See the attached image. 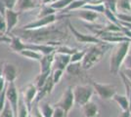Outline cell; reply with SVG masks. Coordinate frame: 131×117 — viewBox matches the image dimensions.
<instances>
[{
	"mask_svg": "<svg viewBox=\"0 0 131 117\" xmlns=\"http://www.w3.org/2000/svg\"><path fill=\"white\" fill-rule=\"evenodd\" d=\"M55 1H57V0H53V2H55Z\"/></svg>",
	"mask_w": 131,
	"mask_h": 117,
	"instance_id": "cell-47",
	"label": "cell"
},
{
	"mask_svg": "<svg viewBox=\"0 0 131 117\" xmlns=\"http://www.w3.org/2000/svg\"><path fill=\"white\" fill-rule=\"evenodd\" d=\"M0 34H5L6 35V22L5 18L2 15H0Z\"/></svg>",
	"mask_w": 131,
	"mask_h": 117,
	"instance_id": "cell-37",
	"label": "cell"
},
{
	"mask_svg": "<svg viewBox=\"0 0 131 117\" xmlns=\"http://www.w3.org/2000/svg\"><path fill=\"white\" fill-rule=\"evenodd\" d=\"M110 48L111 46L107 42H101L92 46L89 50L86 51V54L81 61V67L86 70L91 69L102 60V58L105 56V54Z\"/></svg>",
	"mask_w": 131,
	"mask_h": 117,
	"instance_id": "cell-1",
	"label": "cell"
},
{
	"mask_svg": "<svg viewBox=\"0 0 131 117\" xmlns=\"http://www.w3.org/2000/svg\"><path fill=\"white\" fill-rule=\"evenodd\" d=\"M1 69H2V74H3L7 83L15 82L17 76H18V69L15 64L10 63V62H5L1 67Z\"/></svg>",
	"mask_w": 131,
	"mask_h": 117,
	"instance_id": "cell-11",
	"label": "cell"
},
{
	"mask_svg": "<svg viewBox=\"0 0 131 117\" xmlns=\"http://www.w3.org/2000/svg\"><path fill=\"white\" fill-rule=\"evenodd\" d=\"M121 72L125 75V77L127 78V80L131 82V69H129V68H125V69H124L123 71H121Z\"/></svg>",
	"mask_w": 131,
	"mask_h": 117,
	"instance_id": "cell-41",
	"label": "cell"
},
{
	"mask_svg": "<svg viewBox=\"0 0 131 117\" xmlns=\"http://www.w3.org/2000/svg\"><path fill=\"white\" fill-rule=\"evenodd\" d=\"M39 6H41V3L39 0H17L14 10L21 13V12L35 9Z\"/></svg>",
	"mask_w": 131,
	"mask_h": 117,
	"instance_id": "cell-13",
	"label": "cell"
},
{
	"mask_svg": "<svg viewBox=\"0 0 131 117\" xmlns=\"http://www.w3.org/2000/svg\"><path fill=\"white\" fill-rule=\"evenodd\" d=\"M116 18L119 22H131V16H128L127 14H123V13H119L116 15Z\"/></svg>",
	"mask_w": 131,
	"mask_h": 117,
	"instance_id": "cell-34",
	"label": "cell"
},
{
	"mask_svg": "<svg viewBox=\"0 0 131 117\" xmlns=\"http://www.w3.org/2000/svg\"><path fill=\"white\" fill-rule=\"evenodd\" d=\"M73 105H74V97H73V93H72V87L70 86L66 89L59 101H57L54 106L62 108L64 110L65 117H68L69 112L71 111V109L73 107Z\"/></svg>",
	"mask_w": 131,
	"mask_h": 117,
	"instance_id": "cell-4",
	"label": "cell"
},
{
	"mask_svg": "<svg viewBox=\"0 0 131 117\" xmlns=\"http://www.w3.org/2000/svg\"><path fill=\"white\" fill-rule=\"evenodd\" d=\"M17 0H2L6 9H15Z\"/></svg>",
	"mask_w": 131,
	"mask_h": 117,
	"instance_id": "cell-36",
	"label": "cell"
},
{
	"mask_svg": "<svg viewBox=\"0 0 131 117\" xmlns=\"http://www.w3.org/2000/svg\"><path fill=\"white\" fill-rule=\"evenodd\" d=\"M19 54H20L21 56L27 58V59L33 60V61H40V60H41V58L43 57V55H42L41 53L36 52V51H33V50H28V49L22 50Z\"/></svg>",
	"mask_w": 131,
	"mask_h": 117,
	"instance_id": "cell-19",
	"label": "cell"
},
{
	"mask_svg": "<svg viewBox=\"0 0 131 117\" xmlns=\"http://www.w3.org/2000/svg\"><path fill=\"white\" fill-rule=\"evenodd\" d=\"M50 74H51V71H46V72H40L38 76L36 77L35 79V81H34V85H35V87L37 88V89H40L42 86L44 85L45 83V81H46V79L48 78Z\"/></svg>",
	"mask_w": 131,
	"mask_h": 117,
	"instance_id": "cell-25",
	"label": "cell"
},
{
	"mask_svg": "<svg viewBox=\"0 0 131 117\" xmlns=\"http://www.w3.org/2000/svg\"><path fill=\"white\" fill-rule=\"evenodd\" d=\"M38 107L43 117H52L54 112V107L48 102H41V103L38 102Z\"/></svg>",
	"mask_w": 131,
	"mask_h": 117,
	"instance_id": "cell-22",
	"label": "cell"
},
{
	"mask_svg": "<svg viewBox=\"0 0 131 117\" xmlns=\"http://www.w3.org/2000/svg\"><path fill=\"white\" fill-rule=\"evenodd\" d=\"M39 1H40V3H41V0H39Z\"/></svg>",
	"mask_w": 131,
	"mask_h": 117,
	"instance_id": "cell-48",
	"label": "cell"
},
{
	"mask_svg": "<svg viewBox=\"0 0 131 117\" xmlns=\"http://www.w3.org/2000/svg\"><path fill=\"white\" fill-rule=\"evenodd\" d=\"M118 117H131V113L129 110H122V112L119 114V116Z\"/></svg>",
	"mask_w": 131,
	"mask_h": 117,
	"instance_id": "cell-43",
	"label": "cell"
},
{
	"mask_svg": "<svg viewBox=\"0 0 131 117\" xmlns=\"http://www.w3.org/2000/svg\"><path fill=\"white\" fill-rule=\"evenodd\" d=\"M70 60H71L70 55L54 52V59H53L52 67H54V69L65 70L66 67H68V64L70 63Z\"/></svg>",
	"mask_w": 131,
	"mask_h": 117,
	"instance_id": "cell-12",
	"label": "cell"
},
{
	"mask_svg": "<svg viewBox=\"0 0 131 117\" xmlns=\"http://www.w3.org/2000/svg\"><path fill=\"white\" fill-rule=\"evenodd\" d=\"M37 91H38V89L35 87L34 84H29L23 92L22 97L29 111L31 109L32 105L34 103V100H35V98H36V95H37Z\"/></svg>",
	"mask_w": 131,
	"mask_h": 117,
	"instance_id": "cell-9",
	"label": "cell"
},
{
	"mask_svg": "<svg viewBox=\"0 0 131 117\" xmlns=\"http://www.w3.org/2000/svg\"><path fill=\"white\" fill-rule=\"evenodd\" d=\"M86 54V51H77L71 56L70 62H80L83 60V58Z\"/></svg>",
	"mask_w": 131,
	"mask_h": 117,
	"instance_id": "cell-31",
	"label": "cell"
},
{
	"mask_svg": "<svg viewBox=\"0 0 131 117\" xmlns=\"http://www.w3.org/2000/svg\"><path fill=\"white\" fill-rule=\"evenodd\" d=\"M72 1H73V0H57V1H55V2L50 3L49 5L51 6L52 8H54L56 11H57V10H64L66 7L69 5V4H71Z\"/></svg>",
	"mask_w": 131,
	"mask_h": 117,
	"instance_id": "cell-27",
	"label": "cell"
},
{
	"mask_svg": "<svg viewBox=\"0 0 131 117\" xmlns=\"http://www.w3.org/2000/svg\"><path fill=\"white\" fill-rule=\"evenodd\" d=\"M17 117H29V110H28L23 97H19Z\"/></svg>",
	"mask_w": 131,
	"mask_h": 117,
	"instance_id": "cell-20",
	"label": "cell"
},
{
	"mask_svg": "<svg viewBox=\"0 0 131 117\" xmlns=\"http://www.w3.org/2000/svg\"><path fill=\"white\" fill-rule=\"evenodd\" d=\"M123 64H124V67L125 68H129L131 69V55L128 53V55L125 57V59H124V61L122 62Z\"/></svg>",
	"mask_w": 131,
	"mask_h": 117,
	"instance_id": "cell-40",
	"label": "cell"
},
{
	"mask_svg": "<svg viewBox=\"0 0 131 117\" xmlns=\"http://www.w3.org/2000/svg\"><path fill=\"white\" fill-rule=\"evenodd\" d=\"M69 28L71 29L72 35L75 37L78 42L80 43H93V44H97V43H101V42H104L102 41L100 38H97V37H94V36H91V35H86V34H83L81 32H79L78 30H77L71 24V22L69 23Z\"/></svg>",
	"mask_w": 131,
	"mask_h": 117,
	"instance_id": "cell-10",
	"label": "cell"
},
{
	"mask_svg": "<svg viewBox=\"0 0 131 117\" xmlns=\"http://www.w3.org/2000/svg\"><path fill=\"white\" fill-rule=\"evenodd\" d=\"M94 91L102 100H112L113 96L115 94V87L111 84H103L98 82H92Z\"/></svg>",
	"mask_w": 131,
	"mask_h": 117,
	"instance_id": "cell-6",
	"label": "cell"
},
{
	"mask_svg": "<svg viewBox=\"0 0 131 117\" xmlns=\"http://www.w3.org/2000/svg\"><path fill=\"white\" fill-rule=\"evenodd\" d=\"M19 15H20V12L16 11L14 9H6L5 15H4L6 22V35L11 33L14 28L17 25V23L19 22Z\"/></svg>",
	"mask_w": 131,
	"mask_h": 117,
	"instance_id": "cell-8",
	"label": "cell"
},
{
	"mask_svg": "<svg viewBox=\"0 0 131 117\" xmlns=\"http://www.w3.org/2000/svg\"><path fill=\"white\" fill-rule=\"evenodd\" d=\"M19 92L16 87L15 82L8 83L6 86V100L10 103L12 109L14 111L15 117H17V112H18V102H19Z\"/></svg>",
	"mask_w": 131,
	"mask_h": 117,
	"instance_id": "cell-7",
	"label": "cell"
},
{
	"mask_svg": "<svg viewBox=\"0 0 131 117\" xmlns=\"http://www.w3.org/2000/svg\"><path fill=\"white\" fill-rule=\"evenodd\" d=\"M131 41H124L116 43L113 49L111 59H110V72L114 75H116L119 72L120 67L124 61L125 57L129 53Z\"/></svg>",
	"mask_w": 131,
	"mask_h": 117,
	"instance_id": "cell-2",
	"label": "cell"
},
{
	"mask_svg": "<svg viewBox=\"0 0 131 117\" xmlns=\"http://www.w3.org/2000/svg\"><path fill=\"white\" fill-rule=\"evenodd\" d=\"M82 113L84 117H98L100 115V109L97 103L93 101H88L81 106Z\"/></svg>",
	"mask_w": 131,
	"mask_h": 117,
	"instance_id": "cell-14",
	"label": "cell"
},
{
	"mask_svg": "<svg viewBox=\"0 0 131 117\" xmlns=\"http://www.w3.org/2000/svg\"><path fill=\"white\" fill-rule=\"evenodd\" d=\"M82 9H88V10H91V11L94 12H99V13H104L105 12V7L104 3H100V4H90V5H87V4H84V5L81 7Z\"/></svg>",
	"mask_w": 131,
	"mask_h": 117,
	"instance_id": "cell-28",
	"label": "cell"
},
{
	"mask_svg": "<svg viewBox=\"0 0 131 117\" xmlns=\"http://www.w3.org/2000/svg\"><path fill=\"white\" fill-rule=\"evenodd\" d=\"M112 100L116 101L123 111L124 110H129V101H128V98L125 95H118V94L115 93V95L113 96Z\"/></svg>",
	"mask_w": 131,
	"mask_h": 117,
	"instance_id": "cell-18",
	"label": "cell"
},
{
	"mask_svg": "<svg viewBox=\"0 0 131 117\" xmlns=\"http://www.w3.org/2000/svg\"><path fill=\"white\" fill-rule=\"evenodd\" d=\"M41 8H40V11H39L38 15H37V18H42V17H46V16H49V15H53V14H56V10L54 8H52L49 4L47 5H44V4H41Z\"/></svg>",
	"mask_w": 131,
	"mask_h": 117,
	"instance_id": "cell-23",
	"label": "cell"
},
{
	"mask_svg": "<svg viewBox=\"0 0 131 117\" xmlns=\"http://www.w3.org/2000/svg\"><path fill=\"white\" fill-rule=\"evenodd\" d=\"M72 93L74 97V102L82 106L91 100V98L94 94V89L88 85H77L74 88H72Z\"/></svg>",
	"mask_w": 131,
	"mask_h": 117,
	"instance_id": "cell-3",
	"label": "cell"
},
{
	"mask_svg": "<svg viewBox=\"0 0 131 117\" xmlns=\"http://www.w3.org/2000/svg\"><path fill=\"white\" fill-rule=\"evenodd\" d=\"M53 59H54V52L49 54V55H43L41 60L39 61V62H40V72L51 71Z\"/></svg>",
	"mask_w": 131,
	"mask_h": 117,
	"instance_id": "cell-15",
	"label": "cell"
},
{
	"mask_svg": "<svg viewBox=\"0 0 131 117\" xmlns=\"http://www.w3.org/2000/svg\"><path fill=\"white\" fill-rule=\"evenodd\" d=\"M58 20V17L56 16V14L53 15H49L46 17L42 18H37L36 21L34 22H30L25 24L23 27L22 29H26V30H32V29H38V28H46L48 25H51L52 23H54L56 21Z\"/></svg>",
	"mask_w": 131,
	"mask_h": 117,
	"instance_id": "cell-5",
	"label": "cell"
},
{
	"mask_svg": "<svg viewBox=\"0 0 131 117\" xmlns=\"http://www.w3.org/2000/svg\"><path fill=\"white\" fill-rule=\"evenodd\" d=\"M63 74H64V70H62V69H54L51 72V76H52V79H53V82L55 85L60 83L61 79L63 77Z\"/></svg>",
	"mask_w": 131,
	"mask_h": 117,
	"instance_id": "cell-32",
	"label": "cell"
},
{
	"mask_svg": "<svg viewBox=\"0 0 131 117\" xmlns=\"http://www.w3.org/2000/svg\"><path fill=\"white\" fill-rule=\"evenodd\" d=\"M1 67H2V63L0 64V92H2V90H4L5 88V85H6V80L3 74H2V69H1Z\"/></svg>",
	"mask_w": 131,
	"mask_h": 117,
	"instance_id": "cell-39",
	"label": "cell"
},
{
	"mask_svg": "<svg viewBox=\"0 0 131 117\" xmlns=\"http://www.w3.org/2000/svg\"><path fill=\"white\" fill-rule=\"evenodd\" d=\"M84 4H86L85 0H73L71 4H69L64 9V12H70L73 11V10H77V9H80Z\"/></svg>",
	"mask_w": 131,
	"mask_h": 117,
	"instance_id": "cell-26",
	"label": "cell"
},
{
	"mask_svg": "<svg viewBox=\"0 0 131 117\" xmlns=\"http://www.w3.org/2000/svg\"><path fill=\"white\" fill-rule=\"evenodd\" d=\"M52 117H65V114H64V110L58 107V106H55L54 107V112H53V115Z\"/></svg>",
	"mask_w": 131,
	"mask_h": 117,
	"instance_id": "cell-38",
	"label": "cell"
},
{
	"mask_svg": "<svg viewBox=\"0 0 131 117\" xmlns=\"http://www.w3.org/2000/svg\"><path fill=\"white\" fill-rule=\"evenodd\" d=\"M53 0H41V4H44V5H47V4H50L52 3Z\"/></svg>",
	"mask_w": 131,
	"mask_h": 117,
	"instance_id": "cell-44",
	"label": "cell"
},
{
	"mask_svg": "<svg viewBox=\"0 0 131 117\" xmlns=\"http://www.w3.org/2000/svg\"><path fill=\"white\" fill-rule=\"evenodd\" d=\"M77 51V49H75V48H71V47H68V46H61V45H59V46H57L55 52L71 56V55H72L73 53H75Z\"/></svg>",
	"mask_w": 131,
	"mask_h": 117,
	"instance_id": "cell-30",
	"label": "cell"
},
{
	"mask_svg": "<svg viewBox=\"0 0 131 117\" xmlns=\"http://www.w3.org/2000/svg\"><path fill=\"white\" fill-rule=\"evenodd\" d=\"M5 11H6L5 6H4V4H3L2 0H0V15H2V16L4 17V15H5Z\"/></svg>",
	"mask_w": 131,
	"mask_h": 117,
	"instance_id": "cell-42",
	"label": "cell"
},
{
	"mask_svg": "<svg viewBox=\"0 0 131 117\" xmlns=\"http://www.w3.org/2000/svg\"><path fill=\"white\" fill-rule=\"evenodd\" d=\"M6 102V87L4 90H2V92H0V112L3 109V107L5 106Z\"/></svg>",
	"mask_w": 131,
	"mask_h": 117,
	"instance_id": "cell-35",
	"label": "cell"
},
{
	"mask_svg": "<svg viewBox=\"0 0 131 117\" xmlns=\"http://www.w3.org/2000/svg\"><path fill=\"white\" fill-rule=\"evenodd\" d=\"M127 81H128V80H127ZM128 84H129V86H130V88H131V82L130 81H128Z\"/></svg>",
	"mask_w": 131,
	"mask_h": 117,
	"instance_id": "cell-45",
	"label": "cell"
},
{
	"mask_svg": "<svg viewBox=\"0 0 131 117\" xmlns=\"http://www.w3.org/2000/svg\"><path fill=\"white\" fill-rule=\"evenodd\" d=\"M81 68V63L80 62H70L68 67H66L67 72L71 75H77Z\"/></svg>",
	"mask_w": 131,
	"mask_h": 117,
	"instance_id": "cell-24",
	"label": "cell"
},
{
	"mask_svg": "<svg viewBox=\"0 0 131 117\" xmlns=\"http://www.w3.org/2000/svg\"><path fill=\"white\" fill-rule=\"evenodd\" d=\"M0 117H15V114H14V111L12 109L10 103L6 100L5 106L3 107V109L0 112Z\"/></svg>",
	"mask_w": 131,
	"mask_h": 117,
	"instance_id": "cell-29",
	"label": "cell"
},
{
	"mask_svg": "<svg viewBox=\"0 0 131 117\" xmlns=\"http://www.w3.org/2000/svg\"><path fill=\"white\" fill-rule=\"evenodd\" d=\"M78 18L82 19L83 21H86L89 22H94L96 21V19L98 18V14L96 12L88 10V9H82L77 13V15Z\"/></svg>",
	"mask_w": 131,
	"mask_h": 117,
	"instance_id": "cell-16",
	"label": "cell"
},
{
	"mask_svg": "<svg viewBox=\"0 0 131 117\" xmlns=\"http://www.w3.org/2000/svg\"><path fill=\"white\" fill-rule=\"evenodd\" d=\"M115 8L119 13L127 14L131 12V2L130 0H117L115 1Z\"/></svg>",
	"mask_w": 131,
	"mask_h": 117,
	"instance_id": "cell-21",
	"label": "cell"
},
{
	"mask_svg": "<svg viewBox=\"0 0 131 117\" xmlns=\"http://www.w3.org/2000/svg\"><path fill=\"white\" fill-rule=\"evenodd\" d=\"M129 53H130V55H131V44H130V48H129Z\"/></svg>",
	"mask_w": 131,
	"mask_h": 117,
	"instance_id": "cell-46",
	"label": "cell"
},
{
	"mask_svg": "<svg viewBox=\"0 0 131 117\" xmlns=\"http://www.w3.org/2000/svg\"><path fill=\"white\" fill-rule=\"evenodd\" d=\"M11 35V40H10V49L13 52H17V53H20L22 50H24V46H25V42L22 40V38H20L19 36L16 35Z\"/></svg>",
	"mask_w": 131,
	"mask_h": 117,
	"instance_id": "cell-17",
	"label": "cell"
},
{
	"mask_svg": "<svg viewBox=\"0 0 131 117\" xmlns=\"http://www.w3.org/2000/svg\"><path fill=\"white\" fill-rule=\"evenodd\" d=\"M29 116L31 117H43L41 112L39 110V107H38V103H36L34 106H31V109L29 111Z\"/></svg>",
	"mask_w": 131,
	"mask_h": 117,
	"instance_id": "cell-33",
	"label": "cell"
}]
</instances>
